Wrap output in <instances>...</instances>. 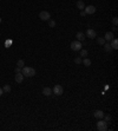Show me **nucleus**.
Returning <instances> with one entry per match:
<instances>
[{
    "instance_id": "obj_1",
    "label": "nucleus",
    "mask_w": 118,
    "mask_h": 131,
    "mask_svg": "<svg viewBox=\"0 0 118 131\" xmlns=\"http://www.w3.org/2000/svg\"><path fill=\"white\" fill-rule=\"evenodd\" d=\"M21 73L24 77H34L36 76V70L33 67H30V66H24V67H21Z\"/></svg>"
},
{
    "instance_id": "obj_2",
    "label": "nucleus",
    "mask_w": 118,
    "mask_h": 131,
    "mask_svg": "<svg viewBox=\"0 0 118 131\" xmlns=\"http://www.w3.org/2000/svg\"><path fill=\"white\" fill-rule=\"evenodd\" d=\"M97 130L98 131H106L107 130V123L104 119H99L97 122Z\"/></svg>"
},
{
    "instance_id": "obj_3",
    "label": "nucleus",
    "mask_w": 118,
    "mask_h": 131,
    "mask_svg": "<svg viewBox=\"0 0 118 131\" xmlns=\"http://www.w3.org/2000/svg\"><path fill=\"white\" fill-rule=\"evenodd\" d=\"M52 93H54V96H61L64 93V89L61 85H54L52 89Z\"/></svg>"
},
{
    "instance_id": "obj_4",
    "label": "nucleus",
    "mask_w": 118,
    "mask_h": 131,
    "mask_svg": "<svg viewBox=\"0 0 118 131\" xmlns=\"http://www.w3.org/2000/svg\"><path fill=\"white\" fill-rule=\"evenodd\" d=\"M70 46H71V50H73V51H80L81 47H83V45H81V41H78V40H75V41H72Z\"/></svg>"
},
{
    "instance_id": "obj_5",
    "label": "nucleus",
    "mask_w": 118,
    "mask_h": 131,
    "mask_svg": "<svg viewBox=\"0 0 118 131\" xmlns=\"http://www.w3.org/2000/svg\"><path fill=\"white\" fill-rule=\"evenodd\" d=\"M39 18H40V20H43V21H47V20L51 19V14H50L47 11H41L39 13Z\"/></svg>"
},
{
    "instance_id": "obj_6",
    "label": "nucleus",
    "mask_w": 118,
    "mask_h": 131,
    "mask_svg": "<svg viewBox=\"0 0 118 131\" xmlns=\"http://www.w3.org/2000/svg\"><path fill=\"white\" fill-rule=\"evenodd\" d=\"M85 36L87 37V38H90V39L97 38V33H96V31H95L93 28H87V30H86Z\"/></svg>"
},
{
    "instance_id": "obj_7",
    "label": "nucleus",
    "mask_w": 118,
    "mask_h": 131,
    "mask_svg": "<svg viewBox=\"0 0 118 131\" xmlns=\"http://www.w3.org/2000/svg\"><path fill=\"white\" fill-rule=\"evenodd\" d=\"M85 13L86 14H93V13H96V7L92 5H89V6H85Z\"/></svg>"
},
{
    "instance_id": "obj_8",
    "label": "nucleus",
    "mask_w": 118,
    "mask_h": 131,
    "mask_svg": "<svg viewBox=\"0 0 118 131\" xmlns=\"http://www.w3.org/2000/svg\"><path fill=\"white\" fill-rule=\"evenodd\" d=\"M113 38H115L113 32H106L105 33V36H104V39H105V41H107V43H110Z\"/></svg>"
},
{
    "instance_id": "obj_9",
    "label": "nucleus",
    "mask_w": 118,
    "mask_h": 131,
    "mask_svg": "<svg viewBox=\"0 0 118 131\" xmlns=\"http://www.w3.org/2000/svg\"><path fill=\"white\" fill-rule=\"evenodd\" d=\"M104 112H103L102 110H96L95 112H93V116L96 117L97 119H103V117H104Z\"/></svg>"
},
{
    "instance_id": "obj_10",
    "label": "nucleus",
    "mask_w": 118,
    "mask_h": 131,
    "mask_svg": "<svg viewBox=\"0 0 118 131\" xmlns=\"http://www.w3.org/2000/svg\"><path fill=\"white\" fill-rule=\"evenodd\" d=\"M14 79H16V82L18 84H21L22 80H24V76H22L21 72H19V73H16V77H14Z\"/></svg>"
},
{
    "instance_id": "obj_11",
    "label": "nucleus",
    "mask_w": 118,
    "mask_h": 131,
    "mask_svg": "<svg viewBox=\"0 0 118 131\" xmlns=\"http://www.w3.org/2000/svg\"><path fill=\"white\" fill-rule=\"evenodd\" d=\"M43 94L44 96H46V97L52 96V89H51V87H44L43 89Z\"/></svg>"
},
{
    "instance_id": "obj_12",
    "label": "nucleus",
    "mask_w": 118,
    "mask_h": 131,
    "mask_svg": "<svg viewBox=\"0 0 118 131\" xmlns=\"http://www.w3.org/2000/svg\"><path fill=\"white\" fill-rule=\"evenodd\" d=\"M76 6H77V8H78V10H80V11H83V10L85 8V4H84V1H83V0H78V1L76 2Z\"/></svg>"
},
{
    "instance_id": "obj_13",
    "label": "nucleus",
    "mask_w": 118,
    "mask_h": 131,
    "mask_svg": "<svg viewBox=\"0 0 118 131\" xmlns=\"http://www.w3.org/2000/svg\"><path fill=\"white\" fill-rule=\"evenodd\" d=\"M76 38H77V40H78V41H84V39H85V33L77 32V34H76Z\"/></svg>"
},
{
    "instance_id": "obj_14",
    "label": "nucleus",
    "mask_w": 118,
    "mask_h": 131,
    "mask_svg": "<svg viewBox=\"0 0 118 131\" xmlns=\"http://www.w3.org/2000/svg\"><path fill=\"white\" fill-rule=\"evenodd\" d=\"M110 45H111V47L112 50H117L118 49V40L116 38H113L111 41H110Z\"/></svg>"
},
{
    "instance_id": "obj_15",
    "label": "nucleus",
    "mask_w": 118,
    "mask_h": 131,
    "mask_svg": "<svg viewBox=\"0 0 118 131\" xmlns=\"http://www.w3.org/2000/svg\"><path fill=\"white\" fill-rule=\"evenodd\" d=\"M91 60L89 59V58H83V60H81V64H83V65L84 66H90L91 65Z\"/></svg>"
},
{
    "instance_id": "obj_16",
    "label": "nucleus",
    "mask_w": 118,
    "mask_h": 131,
    "mask_svg": "<svg viewBox=\"0 0 118 131\" xmlns=\"http://www.w3.org/2000/svg\"><path fill=\"white\" fill-rule=\"evenodd\" d=\"M103 46H104V50H105V52H111V51H112V47H111V45H110V43H107V41L104 44Z\"/></svg>"
},
{
    "instance_id": "obj_17",
    "label": "nucleus",
    "mask_w": 118,
    "mask_h": 131,
    "mask_svg": "<svg viewBox=\"0 0 118 131\" xmlns=\"http://www.w3.org/2000/svg\"><path fill=\"white\" fill-rule=\"evenodd\" d=\"M17 66H18V67H20V69L24 67V66H25V61H24L22 59H19L18 61H17Z\"/></svg>"
},
{
    "instance_id": "obj_18",
    "label": "nucleus",
    "mask_w": 118,
    "mask_h": 131,
    "mask_svg": "<svg viewBox=\"0 0 118 131\" xmlns=\"http://www.w3.org/2000/svg\"><path fill=\"white\" fill-rule=\"evenodd\" d=\"M103 118H104V120L106 122L107 124H109V123L111 122V119H112V117H111L110 115H104V117H103Z\"/></svg>"
},
{
    "instance_id": "obj_19",
    "label": "nucleus",
    "mask_w": 118,
    "mask_h": 131,
    "mask_svg": "<svg viewBox=\"0 0 118 131\" xmlns=\"http://www.w3.org/2000/svg\"><path fill=\"white\" fill-rule=\"evenodd\" d=\"M2 90H4V92H11V86L8 85V84H6V85H4V87H2Z\"/></svg>"
},
{
    "instance_id": "obj_20",
    "label": "nucleus",
    "mask_w": 118,
    "mask_h": 131,
    "mask_svg": "<svg viewBox=\"0 0 118 131\" xmlns=\"http://www.w3.org/2000/svg\"><path fill=\"white\" fill-rule=\"evenodd\" d=\"M97 43L99 44L100 46H103V45L106 43V41H105V39H104V38H102V37H100V38H97Z\"/></svg>"
},
{
    "instance_id": "obj_21",
    "label": "nucleus",
    "mask_w": 118,
    "mask_h": 131,
    "mask_svg": "<svg viewBox=\"0 0 118 131\" xmlns=\"http://www.w3.org/2000/svg\"><path fill=\"white\" fill-rule=\"evenodd\" d=\"M80 57L81 58H86L87 57V51L86 50H83V49L80 50Z\"/></svg>"
},
{
    "instance_id": "obj_22",
    "label": "nucleus",
    "mask_w": 118,
    "mask_h": 131,
    "mask_svg": "<svg viewBox=\"0 0 118 131\" xmlns=\"http://www.w3.org/2000/svg\"><path fill=\"white\" fill-rule=\"evenodd\" d=\"M47 21H48V26H50V27H54V26H56V21H54V20L50 19V20H47Z\"/></svg>"
},
{
    "instance_id": "obj_23",
    "label": "nucleus",
    "mask_w": 118,
    "mask_h": 131,
    "mask_svg": "<svg viewBox=\"0 0 118 131\" xmlns=\"http://www.w3.org/2000/svg\"><path fill=\"white\" fill-rule=\"evenodd\" d=\"M81 60H83L81 57H77V58L75 59V63H76V64H81Z\"/></svg>"
},
{
    "instance_id": "obj_24",
    "label": "nucleus",
    "mask_w": 118,
    "mask_h": 131,
    "mask_svg": "<svg viewBox=\"0 0 118 131\" xmlns=\"http://www.w3.org/2000/svg\"><path fill=\"white\" fill-rule=\"evenodd\" d=\"M112 24L115 25V26H117V24H118V18L117 17H115V18L112 19Z\"/></svg>"
},
{
    "instance_id": "obj_25",
    "label": "nucleus",
    "mask_w": 118,
    "mask_h": 131,
    "mask_svg": "<svg viewBox=\"0 0 118 131\" xmlns=\"http://www.w3.org/2000/svg\"><path fill=\"white\" fill-rule=\"evenodd\" d=\"M14 72H16V73H19V72H21V69H20V67H18V66H17L16 69H14Z\"/></svg>"
},
{
    "instance_id": "obj_26",
    "label": "nucleus",
    "mask_w": 118,
    "mask_h": 131,
    "mask_svg": "<svg viewBox=\"0 0 118 131\" xmlns=\"http://www.w3.org/2000/svg\"><path fill=\"white\" fill-rule=\"evenodd\" d=\"M2 94H4V90H2V89H1V87H0V97H1V96H2Z\"/></svg>"
},
{
    "instance_id": "obj_27",
    "label": "nucleus",
    "mask_w": 118,
    "mask_h": 131,
    "mask_svg": "<svg viewBox=\"0 0 118 131\" xmlns=\"http://www.w3.org/2000/svg\"><path fill=\"white\" fill-rule=\"evenodd\" d=\"M80 16H86V13H85V11H80Z\"/></svg>"
},
{
    "instance_id": "obj_28",
    "label": "nucleus",
    "mask_w": 118,
    "mask_h": 131,
    "mask_svg": "<svg viewBox=\"0 0 118 131\" xmlns=\"http://www.w3.org/2000/svg\"><path fill=\"white\" fill-rule=\"evenodd\" d=\"M112 31H115V32H116V31H117V26H113V28H112Z\"/></svg>"
}]
</instances>
